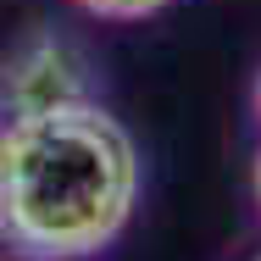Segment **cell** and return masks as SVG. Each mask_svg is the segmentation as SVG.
Instances as JSON below:
<instances>
[{
  "instance_id": "1",
  "label": "cell",
  "mask_w": 261,
  "mask_h": 261,
  "mask_svg": "<svg viewBox=\"0 0 261 261\" xmlns=\"http://www.w3.org/2000/svg\"><path fill=\"white\" fill-rule=\"evenodd\" d=\"M134 139L100 106H61L0 128V233L34 256H89L128 222Z\"/></svg>"
},
{
  "instance_id": "2",
  "label": "cell",
  "mask_w": 261,
  "mask_h": 261,
  "mask_svg": "<svg viewBox=\"0 0 261 261\" xmlns=\"http://www.w3.org/2000/svg\"><path fill=\"white\" fill-rule=\"evenodd\" d=\"M61 106H84V61L61 39H28L0 72V128Z\"/></svg>"
},
{
  "instance_id": "3",
  "label": "cell",
  "mask_w": 261,
  "mask_h": 261,
  "mask_svg": "<svg viewBox=\"0 0 261 261\" xmlns=\"http://www.w3.org/2000/svg\"><path fill=\"white\" fill-rule=\"evenodd\" d=\"M78 6H89V11H100V17H150L167 0H78Z\"/></svg>"
},
{
  "instance_id": "4",
  "label": "cell",
  "mask_w": 261,
  "mask_h": 261,
  "mask_svg": "<svg viewBox=\"0 0 261 261\" xmlns=\"http://www.w3.org/2000/svg\"><path fill=\"white\" fill-rule=\"evenodd\" d=\"M256 200H261V161H256Z\"/></svg>"
},
{
  "instance_id": "5",
  "label": "cell",
  "mask_w": 261,
  "mask_h": 261,
  "mask_svg": "<svg viewBox=\"0 0 261 261\" xmlns=\"http://www.w3.org/2000/svg\"><path fill=\"white\" fill-rule=\"evenodd\" d=\"M256 106H261V89H256Z\"/></svg>"
}]
</instances>
